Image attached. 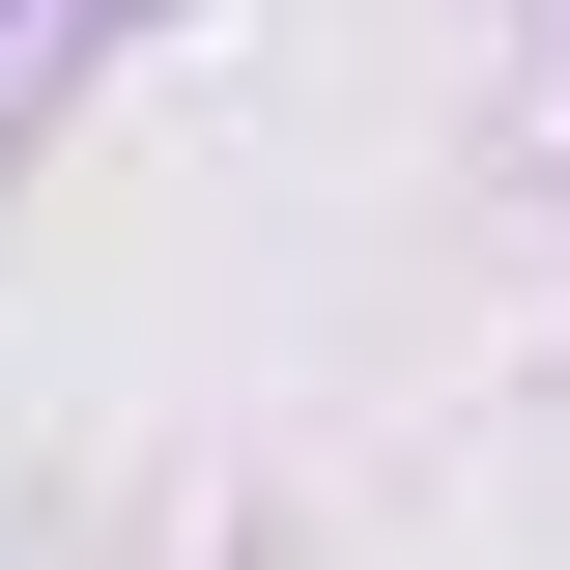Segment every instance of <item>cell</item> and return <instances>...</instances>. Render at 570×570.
Wrapping results in <instances>:
<instances>
[{
	"label": "cell",
	"mask_w": 570,
	"mask_h": 570,
	"mask_svg": "<svg viewBox=\"0 0 570 570\" xmlns=\"http://www.w3.org/2000/svg\"><path fill=\"white\" fill-rule=\"evenodd\" d=\"M0 29H58V0H0Z\"/></svg>",
	"instance_id": "obj_1"
}]
</instances>
